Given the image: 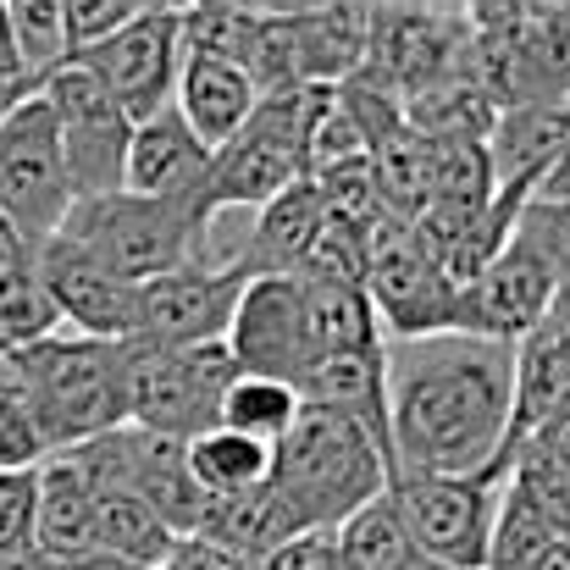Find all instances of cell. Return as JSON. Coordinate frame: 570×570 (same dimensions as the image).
<instances>
[{
    "label": "cell",
    "mask_w": 570,
    "mask_h": 570,
    "mask_svg": "<svg viewBox=\"0 0 570 570\" xmlns=\"http://www.w3.org/2000/svg\"><path fill=\"white\" fill-rule=\"evenodd\" d=\"M39 510H33V549L50 560V566H78V560H95L100 543H95V493L89 482L78 476V465L67 454H45L39 471Z\"/></svg>",
    "instance_id": "44dd1931"
},
{
    "label": "cell",
    "mask_w": 570,
    "mask_h": 570,
    "mask_svg": "<svg viewBox=\"0 0 570 570\" xmlns=\"http://www.w3.org/2000/svg\"><path fill=\"white\" fill-rule=\"evenodd\" d=\"M255 570H344V566H338L333 532H294L288 543H277Z\"/></svg>",
    "instance_id": "836d02e7"
},
{
    "label": "cell",
    "mask_w": 570,
    "mask_h": 570,
    "mask_svg": "<svg viewBox=\"0 0 570 570\" xmlns=\"http://www.w3.org/2000/svg\"><path fill=\"white\" fill-rule=\"evenodd\" d=\"M199 532H205L210 543L233 549L238 560L261 566L277 543L294 538V521H288V510L277 504L272 488H255V493H238V499H216V504L205 510Z\"/></svg>",
    "instance_id": "d4e9b609"
},
{
    "label": "cell",
    "mask_w": 570,
    "mask_h": 570,
    "mask_svg": "<svg viewBox=\"0 0 570 570\" xmlns=\"http://www.w3.org/2000/svg\"><path fill=\"white\" fill-rule=\"evenodd\" d=\"M387 482H393V465L372 426L322 404H299L294 426L272 449L266 488L288 510L294 532H333L361 504L382 499Z\"/></svg>",
    "instance_id": "3957f363"
},
{
    "label": "cell",
    "mask_w": 570,
    "mask_h": 570,
    "mask_svg": "<svg viewBox=\"0 0 570 570\" xmlns=\"http://www.w3.org/2000/svg\"><path fill=\"white\" fill-rule=\"evenodd\" d=\"M0 399H11L45 454H67L100 432L128 426V344L45 333L0 350Z\"/></svg>",
    "instance_id": "7a4b0ae2"
},
{
    "label": "cell",
    "mask_w": 570,
    "mask_h": 570,
    "mask_svg": "<svg viewBox=\"0 0 570 570\" xmlns=\"http://www.w3.org/2000/svg\"><path fill=\"white\" fill-rule=\"evenodd\" d=\"M299 415V393L277 377H255V372H238L227 382L222 404H216V426L238 432V438H255L266 449H277V438L294 426Z\"/></svg>",
    "instance_id": "83f0119b"
},
{
    "label": "cell",
    "mask_w": 570,
    "mask_h": 570,
    "mask_svg": "<svg viewBox=\"0 0 570 570\" xmlns=\"http://www.w3.org/2000/svg\"><path fill=\"white\" fill-rule=\"evenodd\" d=\"M560 272L510 233V244L460 288L454 299V327L449 333H476L493 344H521L538 322H549Z\"/></svg>",
    "instance_id": "5bb4252c"
},
{
    "label": "cell",
    "mask_w": 570,
    "mask_h": 570,
    "mask_svg": "<svg viewBox=\"0 0 570 570\" xmlns=\"http://www.w3.org/2000/svg\"><path fill=\"white\" fill-rule=\"evenodd\" d=\"M549 322L560 327L570 338V277H560V288H554V305H549Z\"/></svg>",
    "instance_id": "b9f144b4"
},
{
    "label": "cell",
    "mask_w": 570,
    "mask_h": 570,
    "mask_svg": "<svg viewBox=\"0 0 570 570\" xmlns=\"http://www.w3.org/2000/svg\"><path fill=\"white\" fill-rule=\"evenodd\" d=\"M288 17H294L299 83L338 89L344 78L361 72L372 6H361V0H327V6H288Z\"/></svg>",
    "instance_id": "7402d4cb"
},
{
    "label": "cell",
    "mask_w": 570,
    "mask_h": 570,
    "mask_svg": "<svg viewBox=\"0 0 570 570\" xmlns=\"http://www.w3.org/2000/svg\"><path fill=\"white\" fill-rule=\"evenodd\" d=\"M560 532H566V527H560L521 482L504 476V493H499V510H493V532H488V560H482V570H532Z\"/></svg>",
    "instance_id": "484cf974"
},
{
    "label": "cell",
    "mask_w": 570,
    "mask_h": 570,
    "mask_svg": "<svg viewBox=\"0 0 570 570\" xmlns=\"http://www.w3.org/2000/svg\"><path fill=\"white\" fill-rule=\"evenodd\" d=\"M333 543H338V566L344 570H410L421 560L410 549V532H404V521H399L387 493L372 499V504H361L350 521H338Z\"/></svg>",
    "instance_id": "4316f807"
},
{
    "label": "cell",
    "mask_w": 570,
    "mask_h": 570,
    "mask_svg": "<svg viewBox=\"0 0 570 570\" xmlns=\"http://www.w3.org/2000/svg\"><path fill=\"white\" fill-rule=\"evenodd\" d=\"M532 570H570V527L554 538V543H549V549H543V560H538Z\"/></svg>",
    "instance_id": "74e56055"
},
{
    "label": "cell",
    "mask_w": 570,
    "mask_h": 570,
    "mask_svg": "<svg viewBox=\"0 0 570 570\" xmlns=\"http://www.w3.org/2000/svg\"><path fill=\"white\" fill-rule=\"evenodd\" d=\"M570 145V95H549V100H527L493 117L488 128V167L493 184L515 194H538L549 178V167L566 156Z\"/></svg>",
    "instance_id": "e0dca14e"
},
{
    "label": "cell",
    "mask_w": 570,
    "mask_h": 570,
    "mask_svg": "<svg viewBox=\"0 0 570 570\" xmlns=\"http://www.w3.org/2000/svg\"><path fill=\"white\" fill-rule=\"evenodd\" d=\"M39 100L50 106V117H56V128H61V156H67V178H72V205L122 189L134 122H128L122 106L100 89V78H95L83 61H67L56 78L39 83Z\"/></svg>",
    "instance_id": "9c48e42d"
},
{
    "label": "cell",
    "mask_w": 570,
    "mask_h": 570,
    "mask_svg": "<svg viewBox=\"0 0 570 570\" xmlns=\"http://www.w3.org/2000/svg\"><path fill=\"white\" fill-rule=\"evenodd\" d=\"M327 222V205L311 178L288 184L277 199H266L261 210H249V233H244V277H294L316 244Z\"/></svg>",
    "instance_id": "ffe728a7"
},
{
    "label": "cell",
    "mask_w": 570,
    "mask_h": 570,
    "mask_svg": "<svg viewBox=\"0 0 570 570\" xmlns=\"http://www.w3.org/2000/svg\"><path fill=\"white\" fill-rule=\"evenodd\" d=\"M210 173V150L189 134V122L167 106L145 122H134L128 134V167H122V189L145 194V199H173L189 205L199 216V194Z\"/></svg>",
    "instance_id": "2e32d148"
},
{
    "label": "cell",
    "mask_w": 570,
    "mask_h": 570,
    "mask_svg": "<svg viewBox=\"0 0 570 570\" xmlns=\"http://www.w3.org/2000/svg\"><path fill=\"white\" fill-rule=\"evenodd\" d=\"M33 277H39L61 333L100 338V344H128V299H134V288L117 283L106 266H95L72 238H61V233L45 238L33 249Z\"/></svg>",
    "instance_id": "9a60e30c"
},
{
    "label": "cell",
    "mask_w": 570,
    "mask_h": 570,
    "mask_svg": "<svg viewBox=\"0 0 570 570\" xmlns=\"http://www.w3.org/2000/svg\"><path fill=\"white\" fill-rule=\"evenodd\" d=\"M570 410V338L554 322H538L515 344V410H510V449L527 443L538 426Z\"/></svg>",
    "instance_id": "603a6c76"
},
{
    "label": "cell",
    "mask_w": 570,
    "mask_h": 570,
    "mask_svg": "<svg viewBox=\"0 0 570 570\" xmlns=\"http://www.w3.org/2000/svg\"><path fill=\"white\" fill-rule=\"evenodd\" d=\"M299 156L283 150L277 139L255 134V128H238L227 145L210 150V173H205V194H199V227L205 216H222V210H261L266 199L299 184Z\"/></svg>",
    "instance_id": "ac0fdd59"
},
{
    "label": "cell",
    "mask_w": 570,
    "mask_h": 570,
    "mask_svg": "<svg viewBox=\"0 0 570 570\" xmlns=\"http://www.w3.org/2000/svg\"><path fill=\"white\" fill-rule=\"evenodd\" d=\"M6 28H11V56L22 83H45L56 78L72 50H67V22H61V0H6Z\"/></svg>",
    "instance_id": "f546056e"
},
{
    "label": "cell",
    "mask_w": 570,
    "mask_h": 570,
    "mask_svg": "<svg viewBox=\"0 0 570 570\" xmlns=\"http://www.w3.org/2000/svg\"><path fill=\"white\" fill-rule=\"evenodd\" d=\"M61 238H72L95 266H106L117 283H150L161 272L194 266V238L199 216L173 199H145V194H100L78 199L61 222Z\"/></svg>",
    "instance_id": "277c9868"
},
{
    "label": "cell",
    "mask_w": 570,
    "mask_h": 570,
    "mask_svg": "<svg viewBox=\"0 0 570 570\" xmlns=\"http://www.w3.org/2000/svg\"><path fill=\"white\" fill-rule=\"evenodd\" d=\"M28 95H33V89H28L22 78H0V122H6V117H11V111H17Z\"/></svg>",
    "instance_id": "f35d334b"
},
{
    "label": "cell",
    "mask_w": 570,
    "mask_h": 570,
    "mask_svg": "<svg viewBox=\"0 0 570 570\" xmlns=\"http://www.w3.org/2000/svg\"><path fill=\"white\" fill-rule=\"evenodd\" d=\"M361 288L372 299L382 338H426V333H449L454 327L460 288L426 261V249L415 244L410 222L377 216V227L366 238V277H361Z\"/></svg>",
    "instance_id": "8fae6325"
},
{
    "label": "cell",
    "mask_w": 570,
    "mask_h": 570,
    "mask_svg": "<svg viewBox=\"0 0 570 570\" xmlns=\"http://www.w3.org/2000/svg\"><path fill=\"white\" fill-rule=\"evenodd\" d=\"M184 460H189L194 488L216 504V499H238V493H255L272 482V449L255 443V438H238L227 426H210L184 443Z\"/></svg>",
    "instance_id": "cb8c5ba5"
},
{
    "label": "cell",
    "mask_w": 570,
    "mask_h": 570,
    "mask_svg": "<svg viewBox=\"0 0 570 570\" xmlns=\"http://www.w3.org/2000/svg\"><path fill=\"white\" fill-rule=\"evenodd\" d=\"M61 570H150V566H128V560H106V554H95V560H78V566H61Z\"/></svg>",
    "instance_id": "7bdbcfd3"
},
{
    "label": "cell",
    "mask_w": 570,
    "mask_h": 570,
    "mask_svg": "<svg viewBox=\"0 0 570 570\" xmlns=\"http://www.w3.org/2000/svg\"><path fill=\"white\" fill-rule=\"evenodd\" d=\"M227 355L238 372L277 377L299 393V382L316 372V338H311V311H305V283L299 277H249L227 327Z\"/></svg>",
    "instance_id": "4fadbf2b"
},
{
    "label": "cell",
    "mask_w": 570,
    "mask_h": 570,
    "mask_svg": "<svg viewBox=\"0 0 570 570\" xmlns=\"http://www.w3.org/2000/svg\"><path fill=\"white\" fill-rule=\"evenodd\" d=\"M95 543H100L106 560L161 570L167 549H173V532L134 493H95Z\"/></svg>",
    "instance_id": "f1b7e54d"
},
{
    "label": "cell",
    "mask_w": 570,
    "mask_h": 570,
    "mask_svg": "<svg viewBox=\"0 0 570 570\" xmlns=\"http://www.w3.org/2000/svg\"><path fill=\"white\" fill-rule=\"evenodd\" d=\"M410 570H438V566H426V560H415V566H410Z\"/></svg>",
    "instance_id": "ee69618b"
},
{
    "label": "cell",
    "mask_w": 570,
    "mask_h": 570,
    "mask_svg": "<svg viewBox=\"0 0 570 570\" xmlns=\"http://www.w3.org/2000/svg\"><path fill=\"white\" fill-rule=\"evenodd\" d=\"M510 471L476 476H393L387 499L410 532V549L438 570H482L493 510Z\"/></svg>",
    "instance_id": "5b68a950"
},
{
    "label": "cell",
    "mask_w": 570,
    "mask_h": 570,
    "mask_svg": "<svg viewBox=\"0 0 570 570\" xmlns=\"http://www.w3.org/2000/svg\"><path fill=\"white\" fill-rule=\"evenodd\" d=\"M161 570H255V566L238 560L233 549L210 543L205 532H189V538H173V549H167Z\"/></svg>",
    "instance_id": "d590c367"
},
{
    "label": "cell",
    "mask_w": 570,
    "mask_h": 570,
    "mask_svg": "<svg viewBox=\"0 0 570 570\" xmlns=\"http://www.w3.org/2000/svg\"><path fill=\"white\" fill-rule=\"evenodd\" d=\"M72 210V178L61 156V128L39 89L0 122V216L39 249L61 233Z\"/></svg>",
    "instance_id": "ba28073f"
},
{
    "label": "cell",
    "mask_w": 570,
    "mask_h": 570,
    "mask_svg": "<svg viewBox=\"0 0 570 570\" xmlns=\"http://www.w3.org/2000/svg\"><path fill=\"white\" fill-rule=\"evenodd\" d=\"M139 6H145V0H61V22H67V50H72V61L89 56L95 45H106L117 28H128Z\"/></svg>",
    "instance_id": "1f68e13d"
},
{
    "label": "cell",
    "mask_w": 570,
    "mask_h": 570,
    "mask_svg": "<svg viewBox=\"0 0 570 570\" xmlns=\"http://www.w3.org/2000/svg\"><path fill=\"white\" fill-rule=\"evenodd\" d=\"M515 344L476 333L382 338V449L393 476L510 471Z\"/></svg>",
    "instance_id": "6da1fadb"
},
{
    "label": "cell",
    "mask_w": 570,
    "mask_h": 570,
    "mask_svg": "<svg viewBox=\"0 0 570 570\" xmlns=\"http://www.w3.org/2000/svg\"><path fill=\"white\" fill-rule=\"evenodd\" d=\"M0 78H22L17 72V56H11V28H6V0H0ZM33 89V83H28Z\"/></svg>",
    "instance_id": "60d3db41"
},
{
    "label": "cell",
    "mask_w": 570,
    "mask_h": 570,
    "mask_svg": "<svg viewBox=\"0 0 570 570\" xmlns=\"http://www.w3.org/2000/svg\"><path fill=\"white\" fill-rule=\"evenodd\" d=\"M39 460H45V443H39L33 421L11 399H0V471H33Z\"/></svg>",
    "instance_id": "e575fe53"
},
{
    "label": "cell",
    "mask_w": 570,
    "mask_h": 570,
    "mask_svg": "<svg viewBox=\"0 0 570 570\" xmlns=\"http://www.w3.org/2000/svg\"><path fill=\"white\" fill-rule=\"evenodd\" d=\"M515 238L532 244L560 277H570V199H527L515 216Z\"/></svg>",
    "instance_id": "4dcf8cb0"
},
{
    "label": "cell",
    "mask_w": 570,
    "mask_h": 570,
    "mask_svg": "<svg viewBox=\"0 0 570 570\" xmlns=\"http://www.w3.org/2000/svg\"><path fill=\"white\" fill-rule=\"evenodd\" d=\"M78 61L100 78V89L122 106L128 122H145V117L167 111L173 106V89H178V67H184L178 6L145 0L128 28H117L106 45H95Z\"/></svg>",
    "instance_id": "7c38bea8"
},
{
    "label": "cell",
    "mask_w": 570,
    "mask_h": 570,
    "mask_svg": "<svg viewBox=\"0 0 570 570\" xmlns=\"http://www.w3.org/2000/svg\"><path fill=\"white\" fill-rule=\"evenodd\" d=\"M244 272L227 266H178L150 283H134L128 299V344L139 350H199V344H227Z\"/></svg>",
    "instance_id": "30bf717a"
},
{
    "label": "cell",
    "mask_w": 570,
    "mask_h": 570,
    "mask_svg": "<svg viewBox=\"0 0 570 570\" xmlns=\"http://www.w3.org/2000/svg\"><path fill=\"white\" fill-rule=\"evenodd\" d=\"M238 377L227 344H199V350H139L128 344V421L189 443L216 426V404L227 382Z\"/></svg>",
    "instance_id": "8992f818"
},
{
    "label": "cell",
    "mask_w": 570,
    "mask_h": 570,
    "mask_svg": "<svg viewBox=\"0 0 570 570\" xmlns=\"http://www.w3.org/2000/svg\"><path fill=\"white\" fill-rule=\"evenodd\" d=\"M538 199H570V145H566V156L549 167V178L538 184Z\"/></svg>",
    "instance_id": "8d00e7d4"
},
{
    "label": "cell",
    "mask_w": 570,
    "mask_h": 570,
    "mask_svg": "<svg viewBox=\"0 0 570 570\" xmlns=\"http://www.w3.org/2000/svg\"><path fill=\"white\" fill-rule=\"evenodd\" d=\"M465 61H471L465 6H426V0L372 6L361 72L372 83H382L387 95H399V106L415 89H426L449 72H465Z\"/></svg>",
    "instance_id": "52a82bcc"
},
{
    "label": "cell",
    "mask_w": 570,
    "mask_h": 570,
    "mask_svg": "<svg viewBox=\"0 0 570 570\" xmlns=\"http://www.w3.org/2000/svg\"><path fill=\"white\" fill-rule=\"evenodd\" d=\"M0 570H56L39 549H11V554H0Z\"/></svg>",
    "instance_id": "ab89813d"
},
{
    "label": "cell",
    "mask_w": 570,
    "mask_h": 570,
    "mask_svg": "<svg viewBox=\"0 0 570 570\" xmlns=\"http://www.w3.org/2000/svg\"><path fill=\"white\" fill-rule=\"evenodd\" d=\"M39 471V465H33ZM33 471H0V554L33 549V510H39V482Z\"/></svg>",
    "instance_id": "d6a6232c"
},
{
    "label": "cell",
    "mask_w": 570,
    "mask_h": 570,
    "mask_svg": "<svg viewBox=\"0 0 570 570\" xmlns=\"http://www.w3.org/2000/svg\"><path fill=\"white\" fill-rule=\"evenodd\" d=\"M255 100H261V83H255L244 67L184 50L178 89H173V111L189 122V134L205 145V150L227 145V139H233V134L249 122Z\"/></svg>",
    "instance_id": "d6986e66"
}]
</instances>
